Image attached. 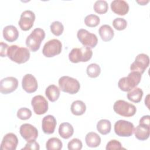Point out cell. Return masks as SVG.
<instances>
[{
  "instance_id": "1",
  "label": "cell",
  "mask_w": 150,
  "mask_h": 150,
  "mask_svg": "<svg viewBox=\"0 0 150 150\" xmlns=\"http://www.w3.org/2000/svg\"><path fill=\"white\" fill-rule=\"evenodd\" d=\"M30 56V53L28 49L18 45H13L9 46L7 51L8 58L18 64L26 63L29 59Z\"/></svg>"
},
{
  "instance_id": "2",
  "label": "cell",
  "mask_w": 150,
  "mask_h": 150,
  "mask_svg": "<svg viewBox=\"0 0 150 150\" xmlns=\"http://www.w3.org/2000/svg\"><path fill=\"white\" fill-rule=\"evenodd\" d=\"M142 74L137 71H131L127 77L121 78L118 82L119 88L123 91H129L136 87L141 81Z\"/></svg>"
},
{
  "instance_id": "3",
  "label": "cell",
  "mask_w": 150,
  "mask_h": 150,
  "mask_svg": "<svg viewBox=\"0 0 150 150\" xmlns=\"http://www.w3.org/2000/svg\"><path fill=\"white\" fill-rule=\"evenodd\" d=\"M45 38L43 29L35 28L26 39V45L32 52H36L40 48L42 42Z\"/></svg>"
},
{
  "instance_id": "4",
  "label": "cell",
  "mask_w": 150,
  "mask_h": 150,
  "mask_svg": "<svg viewBox=\"0 0 150 150\" xmlns=\"http://www.w3.org/2000/svg\"><path fill=\"white\" fill-rule=\"evenodd\" d=\"M93 56L91 49L83 46L80 48H73L69 54V60L73 63L86 62L90 60Z\"/></svg>"
},
{
  "instance_id": "5",
  "label": "cell",
  "mask_w": 150,
  "mask_h": 150,
  "mask_svg": "<svg viewBox=\"0 0 150 150\" xmlns=\"http://www.w3.org/2000/svg\"><path fill=\"white\" fill-rule=\"evenodd\" d=\"M58 83L60 90L70 94L77 93L80 88V84L79 81L67 76L61 77L59 79Z\"/></svg>"
},
{
  "instance_id": "6",
  "label": "cell",
  "mask_w": 150,
  "mask_h": 150,
  "mask_svg": "<svg viewBox=\"0 0 150 150\" xmlns=\"http://www.w3.org/2000/svg\"><path fill=\"white\" fill-rule=\"evenodd\" d=\"M114 111L121 116L130 117L134 115L137 111L135 106L122 100L116 101L113 105Z\"/></svg>"
},
{
  "instance_id": "7",
  "label": "cell",
  "mask_w": 150,
  "mask_h": 150,
  "mask_svg": "<svg viewBox=\"0 0 150 150\" xmlns=\"http://www.w3.org/2000/svg\"><path fill=\"white\" fill-rule=\"evenodd\" d=\"M77 37L84 46L88 47L90 49L94 48L98 43L97 36L84 29H80L78 30Z\"/></svg>"
},
{
  "instance_id": "8",
  "label": "cell",
  "mask_w": 150,
  "mask_h": 150,
  "mask_svg": "<svg viewBox=\"0 0 150 150\" xmlns=\"http://www.w3.org/2000/svg\"><path fill=\"white\" fill-rule=\"evenodd\" d=\"M134 131V124L128 121L120 120L114 124V132L119 137H131Z\"/></svg>"
},
{
  "instance_id": "9",
  "label": "cell",
  "mask_w": 150,
  "mask_h": 150,
  "mask_svg": "<svg viewBox=\"0 0 150 150\" xmlns=\"http://www.w3.org/2000/svg\"><path fill=\"white\" fill-rule=\"evenodd\" d=\"M62 44L59 40L51 39L44 45L42 53L46 57H52L59 54L62 52Z\"/></svg>"
},
{
  "instance_id": "10",
  "label": "cell",
  "mask_w": 150,
  "mask_h": 150,
  "mask_svg": "<svg viewBox=\"0 0 150 150\" xmlns=\"http://www.w3.org/2000/svg\"><path fill=\"white\" fill-rule=\"evenodd\" d=\"M149 64V56L145 53H140L136 56L135 61L131 64V71H137L142 74L148 67Z\"/></svg>"
},
{
  "instance_id": "11",
  "label": "cell",
  "mask_w": 150,
  "mask_h": 150,
  "mask_svg": "<svg viewBox=\"0 0 150 150\" xmlns=\"http://www.w3.org/2000/svg\"><path fill=\"white\" fill-rule=\"evenodd\" d=\"M35 20V15L34 12L30 10H26L21 13L18 24L22 30L27 31L33 26Z\"/></svg>"
},
{
  "instance_id": "12",
  "label": "cell",
  "mask_w": 150,
  "mask_h": 150,
  "mask_svg": "<svg viewBox=\"0 0 150 150\" xmlns=\"http://www.w3.org/2000/svg\"><path fill=\"white\" fill-rule=\"evenodd\" d=\"M31 105L33 107V111L38 115L43 114L48 110V102L41 95L33 97L31 100Z\"/></svg>"
},
{
  "instance_id": "13",
  "label": "cell",
  "mask_w": 150,
  "mask_h": 150,
  "mask_svg": "<svg viewBox=\"0 0 150 150\" xmlns=\"http://www.w3.org/2000/svg\"><path fill=\"white\" fill-rule=\"evenodd\" d=\"M19 132L22 137L27 142L36 140L38 137V131L33 125L25 123L20 127Z\"/></svg>"
},
{
  "instance_id": "14",
  "label": "cell",
  "mask_w": 150,
  "mask_h": 150,
  "mask_svg": "<svg viewBox=\"0 0 150 150\" xmlns=\"http://www.w3.org/2000/svg\"><path fill=\"white\" fill-rule=\"evenodd\" d=\"M18 86V80L14 77H7L2 79L0 82V91L7 94L12 93Z\"/></svg>"
},
{
  "instance_id": "15",
  "label": "cell",
  "mask_w": 150,
  "mask_h": 150,
  "mask_svg": "<svg viewBox=\"0 0 150 150\" xmlns=\"http://www.w3.org/2000/svg\"><path fill=\"white\" fill-rule=\"evenodd\" d=\"M18 144L17 136L12 132L4 135L2 140L0 148L3 150H15Z\"/></svg>"
},
{
  "instance_id": "16",
  "label": "cell",
  "mask_w": 150,
  "mask_h": 150,
  "mask_svg": "<svg viewBox=\"0 0 150 150\" xmlns=\"http://www.w3.org/2000/svg\"><path fill=\"white\" fill-rule=\"evenodd\" d=\"M22 87L28 93H34L38 87L37 80L32 74H26L22 78Z\"/></svg>"
},
{
  "instance_id": "17",
  "label": "cell",
  "mask_w": 150,
  "mask_h": 150,
  "mask_svg": "<svg viewBox=\"0 0 150 150\" xmlns=\"http://www.w3.org/2000/svg\"><path fill=\"white\" fill-rule=\"evenodd\" d=\"M57 122L53 115H47L43 117L42 122V129L45 134H52L54 132Z\"/></svg>"
},
{
  "instance_id": "18",
  "label": "cell",
  "mask_w": 150,
  "mask_h": 150,
  "mask_svg": "<svg viewBox=\"0 0 150 150\" xmlns=\"http://www.w3.org/2000/svg\"><path fill=\"white\" fill-rule=\"evenodd\" d=\"M111 9L113 12L119 15H125L129 11L128 4L124 0H114L111 2Z\"/></svg>"
},
{
  "instance_id": "19",
  "label": "cell",
  "mask_w": 150,
  "mask_h": 150,
  "mask_svg": "<svg viewBox=\"0 0 150 150\" xmlns=\"http://www.w3.org/2000/svg\"><path fill=\"white\" fill-rule=\"evenodd\" d=\"M2 33L4 39L9 42H13L16 40L19 36V32L13 25H8L4 27Z\"/></svg>"
},
{
  "instance_id": "20",
  "label": "cell",
  "mask_w": 150,
  "mask_h": 150,
  "mask_svg": "<svg viewBox=\"0 0 150 150\" xmlns=\"http://www.w3.org/2000/svg\"><path fill=\"white\" fill-rule=\"evenodd\" d=\"M134 132L137 139L140 141L146 140L150 134V127L139 124L134 128Z\"/></svg>"
},
{
  "instance_id": "21",
  "label": "cell",
  "mask_w": 150,
  "mask_h": 150,
  "mask_svg": "<svg viewBox=\"0 0 150 150\" xmlns=\"http://www.w3.org/2000/svg\"><path fill=\"white\" fill-rule=\"evenodd\" d=\"M98 33L100 38L104 42L110 41L114 35L112 28L108 25H103L100 26Z\"/></svg>"
},
{
  "instance_id": "22",
  "label": "cell",
  "mask_w": 150,
  "mask_h": 150,
  "mask_svg": "<svg viewBox=\"0 0 150 150\" xmlns=\"http://www.w3.org/2000/svg\"><path fill=\"white\" fill-rule=\"evenodd\" d=\"M74 133V128L69 122H63L59 127V134L63 139H69Z\"/></svg>"
},
{
  "instance_id": "23",
  "label": "cell",
  "mask_w": 150,
  "mask_h": 150,
  "mask_svg": "<svg viewBox=\"0 0 150 150\" xmlns=\"http://www.w3.org/2000/svg\"><path fill=\"white\" fill-rule=\"evenodd\" d=\"M87 145L90 148H96L100 145L101 138L94 132H90L87 134L85 137Z\"/></svg>"
},
{
  "instance_id": "24",
  "label": "cell",
  "mask_w": 150,
  "mask_h": 150,
  "mask_svg": "<svg viewBox=\"0 0 150 150\" xmlns=\"http://www.w3.org/2000/svg\"><path fill=\"white\" fill-rule=\"evenodd\" d=\"M60 88L54 84L49 85L45 90V95L51 102H54L59 98Z\"/></svg>"
},
{
  "instance_id": "25",
  "label": "cell",
  "mask_w": 150,
  "mask_h": 150,
  "mask_svg": "<svg viewBox=\"0 0 150 150\" xmlns=\"http://www.w3.org/2000/svg\"><path fill=\"white\" fill-rule=\"evenodd\" d=\"M71 112L75 115H81L86 110L85 103L81 100H76L73 101L70 107Z\"/></svg>"
},
{
  "instance_id": "26",
  "label": "cell",
  "mask_w": 150,
  "mask_h": 150,
  "mask_svg": "<svg viewBox=\"0 0 150 150\" xmlns=\"http://www.w3.org/2000/svg\"><path fill=\"white\" fill-rule=\"evenodd\" d=\"M143 96V91L141 88L139 87H135L128 91L127 97V98L135 103H139Z\"/></svg>"
},
{
  "instance_id": "27",
  "label": "cell",
  "mask_w": 150,
  "mask_h": 150,
  "mask_svg": "<svg viewBox=\"0 0 150 150\" xmlns=\"http://www.w3.org/2000/svg\"><path fill=\"white\" fill-rule=\"evenodd\" d=\"M97 129L102 135L109 134L111 129V124L110 120L102 119L98 121L97 124Z\"/></svg>"
},
{
  "instance_id": "28",
  "label": "cell",
  "mask_w": 150,
  "mask_h": 150,
  "mask_svg": "<svg viewBox=\"0 0 150 150\" xmlns=\"http://www.w3.org/2000/svg\"><path fill=\"white\" fill-rule=\"evenodd\" d=\"M62 147V142L56 137L49 138L46 144V148L47 150H60Z\"/></svg>"
},
{
  "instance_id": "29",
  "label": "cell",
  "mask_w": 150,
  "mask_h": 150,
  "mask_svg": "<svg viewBox=\"0 0 150 150\" xmlns=\"http://www.w3.org/2000/svg\"><path fill=\"white\" fill-rule=\"evenodd\" d=\"M93 8L94 11L98 14H104L108 9V3L105 1L98 0L95 2Z\"/></svg>"
},
{
  "instance_id": "30",
  "label": "cell",
  "mask_w": 150,
  "mask_h": 150,
  "mask_svg": "<svg viewBox=\"0 0 150 150\" xmlns=\"http://www.w3.org/2000/svg\"><path fill=\"white\" fill-rule=\"evenodd\" d=\"M86 72L88 77L91 78H96L101 73V68L98 64L96 63H91L87 66Z\"/></svg>"
},
{
  "instance_id": "31",
  "label": "cell",
  "mask_w": 150,
  "mask_h": 150,
  "mask_svg": "<svg viewBox=\"0 0 150 150\" xmlns=\"http://www.w3.org/2000/svg\"><path fill=\"white\" fill-rule=\"evenodd\" d=\"M100 22V18L94 14H90L87 15L84 18V23L86 26L90 28L97 26Z\"/></svg>"
},
{
  "instance_id": "32",
  "label": "cell",
  "mask_w": 150,
  "mask_h": 150,
  "mask_svg": "<svg viewBox=\"0 0 150 150\" xmlns=\"http://www.w3.org/2000/svg\"><path fill=\"white\" fill-rule=\"evenodd\" d=\"M50 28L52 33L56 36L61 35L64 30V26L63 24L60 22L57 21H54L51 23Z\"/></svg>"
},
{
  "instance_id": "33",
  "label": "cell",
  "mask_w": 150,
  "mask_h": 150,
  "mask_svg": "<svg viewBox=\"0 0 150 150\" xmlns=\"http://www.w3.org/2000/svg\"><path fill=\"white\" fill-rule=\"evenodd\" d=\"M32 116V111L30 109L26 107H22L19 108L17 111V117L22 120H26Z\"/></svg>"
},
{
  "instance_id": "34",
  "label": "cell",
  "mask_w": 150,
  "mask_h": 150,
  "mask_svg": "<svg viewBox=\"0 0 150 150\" xmlns=\"http://www.w3.org/2000/svg\"><path fill=\"white\" fill-rule=\"evenodd\" d=\"M114 28L118 30H124L127 26V21L122 18H117L112 21Z\"/></svg>"
},
{
  "instance_id": "35",
  "label": "cell",
  "mask_w": 150,
  "mask_h": 150,
  "mask_svg": "<svg viewBox=\"0 0 150 150\" xmlns=\"http://www.w3.org/2000/svg\"><path fill=\"white\" fill-rule=\"evenodd\" d=\"M83 147V144L80 139L73 138L68 142L67 148L69 150H80Z\"/></svg>"
},
{
  "instance_id": "36",
  "label": "cell",
  "mask_w": 150,
  "mask_h": 150,
  "mask_svg": "<svg viewBox=\"0 0 150 150\" xmlns=\"http://www.w3.org/2000/svg\"><path fill=\"white\" fill-rule=\"evenodd\" d=\"M105 149H106V150L122 149H125V148L122 146V145H121V142H119L118 141L116 140V139L110 140L107 143V144L106 145Z\"/></svg>"
},
{
  "instance_id": "37",
  "label": "cell",
  "mask_w": 150,
  "mask_h": 150,
  "mask_svg": "<svg viewBox=\"0 0 150 150\" xmlns=\"http://www.w3.org/2000/svg\"><path fill=\"white\" fill-rule=\"evenodd\" d=\"M40 149L39 144L36 141V140L27 142L25 146L22 148V150L30 149V150H39Z\"/></svg>"
},
{
  "instance_id": "38",
  "label": "cell",
  "mask_w": 150,
  "mask_h": 150,
  "mask_svg": "<svg viewBox=\"0 0 150 150\" xmlns=\"http://www.w3.org/2000/svg\"><path fill=\"white\" fill-rule=\"evenodd\" d=\"M8 47H9V46L6 43H5L3 42H1V53H0V55L2 57H5V56H7V51H8Z\"/></svg>"
},
{
  "instance_id": "39",
  "label": "cell",
  "mask_w": 150,
  "mask_h": 150,
  "mask_svg": "<svg viewBox=\"0 0 150 150\" xmlns=\"http://www.w3.org/2000/svg\"><path fill=\"white\" fill-rule=\"evenodd\" d=\"M149 122H150V116L149 115H144L140 118L139 124L149 127Z\"/></svg>"
},
{
  "instance_id": "40",
  "label": "cell",
  "mask_w": 150,
  "mask_h": 150,
  "mask_svg": "<svg viewBox=\"0 0 150 150\" xmlns=\"http://www.w3.org/2000/svg\"><path fill=\"white\" fill-rule=\"evenodd\" d=\"M137 2L138 3V4H139L141 5H146L147 3L149 2V1H137Z\"/></svg>"
}]
</instances>
